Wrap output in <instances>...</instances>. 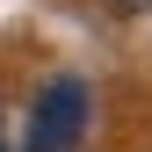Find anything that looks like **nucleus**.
<instances>
[{"instance_id": "nucleus-1", "label": "nucleus", "mask_w": 152, "mask_h": 152, "mask_svg": "<svg viewBox=\"0 0 152 152\" xmlns=\"http://www.w3.org/2000/svg\"><path fill=\"white\" fill-rule=\"evenodd\" d=\"M80 130H87V87L80 80H51L36 116H29V152H72Z\"/></svg>"}, {"instance_id": "nucleus-2", "label": "nucleus", "mask_w": 152, "mask_h": 152, "mask_svg": "<svg viewBox=\"0 0 152 152\" xmlns=\"http://www.w3.org/2000/svg\"><path fill=\"white\" fill-rule=\"evenodd\" d=\"M109 7H116V15H145L152 0H109Z\"/></svg>"}]
</instances>
